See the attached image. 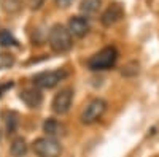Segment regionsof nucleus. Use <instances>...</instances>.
<instances>
[{
    "label": "nucleus",
    "instance_id": "nucleus-1",
    "mask_svg": "<svg viewBox=\"0 0 159 157\" xmlns=\"http://www.w3.org/2000/svg\"><path fill=\"white\" fill-rule=\"evenodd\" d=\"M48 43H49L51 49L57 52V54H64V52L70 51L73 46V38H72L69 27H65L62 24H54L49 29Z\"/></svg>",
    "mask_w": 159,
    "mask_h": 157
},
{
    "label": "nucleus",
    "instance_id": "nucleus-2",
    "mask_svg": "<svg viewBox=\"0 0 159 157\" xmlns=\"http://www.w3.org/2000/svg\"><path fill=\"white\" fill-rule=\"evenodd\" d=\"M118 60V51L115 46H105L88 59V68L91 72H103L115 67Z\"/></svg>",
    "mask_w": 159,
    "mask_h": 157
},
{
    "label": "nucleus",
    "instance_id": "nucleus-3",
    "mask_svg": "<svg viewBox=\"0 0 159 157\" xmlns=\"http://www.w3.org/2000/svg\"><path fill=\"white\" fill-rule=\"evenodd\" d=\"M105 111H107V102L103 98H92L84 105V108L80 113V122L84 125H91L97 122Z\"/></svg>",
    "mask_w": 159,
    "mask_h": 157
},
{
    "label": "nucleus",
    "instance_id": "nucleus-4",
    "mask_svg": "<svg viewBox=\"0 0 159 157\" xmlns=\"http://www.w3.org/2000/svg\"><path fill=\"white\" fill-rule=\"evenodd\" d=\"M32 151L37 157H59L62 146L52 137H40L32 143Z\"/></svg>",
    "mask_w": 159,
    "mask_h": 157
},
{
    "label": "nucleus",
    "instance_id": "nucleus-5",
    "mask_svg": "<svg viewBox=\"0 0 159 157\" xmlns=\"http://www.w3.org/2000/svg\"><path fill=\"white\" fill-rule=\"evenodd\" d=\"M67 70L64 68H56V70H49V72H42L34 76V86H37L38 89H52L56 87L64 78H67Z\"/></svg>",
    "mask_w": 159,
    "mask_h": 157
},
{
    "label": "nucleus",
    "instance_id": "nucleus-6",
    "mask_svg": "<svg viewBox=\"0 0 159 157\" xmlns=\"http://www.w3.org/2000/svg\"><path fill=\"white\" fill-rule=\"evenodd\" d=\"M72 102H73V89L72 87H64L54 95L52 103H51V108L56 114H65V113H69V110L72 107Z\"/></svg>",
    "mask_w": 159,
    "mask_h": 157
},
{
    "label": "nucleus",
    "instance_id": "nucleus-7",
    "mask_svg": "<svg viewBox=\"0 0 159 157\" xmlns=\"http://www.w3.org/2000/svg\"><path fill=\"white\" fill-rule=\"evenodd\" d=\"M19 100L29 108H38L43 102V94L37 86H32V87H25L21 90L19 94Z\"/></svg>",
    "mask_w": 159,
    "mask_h": 157
},
{
    "label": "nucleus",
    "instance_id": "nucleus-8",
    "mask_svg": "<svg viewBox=\"0 0 159 157\" xmlns=\"http://www.w3.org/2000/svg\"><path fill=\"white\" fill-rule=\"evenodd\" d=\"M123 18H124V8L119 3H110V7L102 13L100 22L105 27H110V25L116 24L118 21H121Z\"/></svg>",
    "mask_w": 159,
    "mask_h": 157
},
{
    "label": "nucleus",
    "instance_id": "nucleus-9",
    "mask_svg": "<svg viewBox=\"0 0 159 157\" xmlns=\"http://www.w3.org/2000/svg\"><path fill=\"white\" fill-rule=\"evenodd\" d=\"M89 29H91V24H89V19L86 16H73L69 21V30L73 37L83 38L88 35Z\"/></svg>",
    "mask_w": 159,
    "mask_h": 157
},
{
    "label": "nucleus",
    "instance_id": "nucleus-10",
    "mask_svg": "<svg viewBox=\"0 0 159 157\" xmlns=\"http://www.w3.org/2000/svg\"><path fill=\"white\" fill-rule=\"evenodd\" d=\"M64 125L54 119V117H48V119L43 122V132L46 133V137H52V138H56L59 135H64Z\"/></svg>",
    "mask_w": 159,
    "mask_h": 157
},
{
    "label": "nucleus",
    "instance_id": "nucleus-11",
    "mask_svg": "<svg viewBox=\"0 0 159 157\" xmlns=\"http://www.w3.org/2000/svg\"><path fill=\"white\" fill-rule=\"evenodd\" d=\"M25 152H27V143H25L24 138L18 137L11 141V145H10V154L11 155L22 157V155H25Z\"/></svg>",
    "mask_w": 159,
    "mask_h": 157
},
{
    "label": "nucleus",
    "instance_id": "nucleus-12",
    "mask_svg": "<svg viewBox=\"0 0 159 157\" xmlns=\"http://www.w3.org/2000/svg\"><path fill=\"white\" fill-rule=\"evenodd\" d=\"M99 8H100V0H81V3H80V11L84 16L96 15Z\"/></svg>",
    "mask_w": 159,
    "mask_h": 157
},
{
    "label": "nucleus",
    "instance_id": "nucleus-13",
    "mask_svg": "<svg viewBox=\"0 0 159 157\" xmlns=\"http://www.w3.org/2000/svg\"><path fill=\"white\" fill-rule=\"evenodd\" d=\"M18 127V114L16 113H7L3 119V129L8 135L15 133V130Z\"/></svg>",
    "mask_w": 159,
    "mask_h": 157
},
{
    "label": "nucleus",
    "instance_id": "nucleus-14",
    "mask_svg": "<svg viewBox=\"0 0 159 157\" xmlns=\"http://www.w3.org/2000/svg\"><path fill=\"white\" fill-rule=\"evenodd\" d=\"M24 5V0H2V8L8 15H15L19 13Z\"/></svg>",
    "mask_w": 159,
    "mask_h": 157
},
{
    "label": "nucleus",
    "instance_id": "nucleus-15",
    "mask_svg": "<svg viewBox=\"0 0 159 157\" xmlns=\"http://www.w3.org/2000/svg\"><path fill=\"white\" fill-rule=\"evenodd\" d=\"M18 41H16V38L13 37V33L7 29H2L0 30V46H3V48H8V46H16Z\"/></svg>",
    "mask_w": 159,
    "mask_h": 157
},
{
    "label": "nucleus",
    "instance_id": "nucleus-16",
    "mask_svg": "<svg viewBox=\"0 0 159 157\" xmlns=\"http://www.w3.org/2000/svg\"><path fill=\"white\" fill-rule=\"evenodd\" d=\"M139 72H140V63L134 60V62H129V63L124 65L123 70H121V75L126 76V78H132V76H137Z\"/></svg>",
    "mask_w": 159,
    "mask_h": 157
},
{
    "label": "nucleus",
    "instance_id": "nucleus-17",
    "mask_svg": "<svg viewBox=\"0 0 159 157\" xmlns=\"http://www.w3.org/2000/svg\"><path fill=\"white\" fill-rule=\"evenodd\" d=\"M15 56L10 52H0V68L2 70H8L15 65Z\"/></svg>",
    "mask_w": 159,
    "mask_h": 157
},
{
    "label": "nucleus",
    "instance_id": "nucleus-18",
    "mask_svg": "<svg viewBox=\"0 0 159 157\" xmlns=\"http://www.w3.org/2000/svg\"><path fill=\"white\" fill-rule=\"evenodd\" d=\"M27 2H29V8L32 11H37V10H40V8L43 7L45 0H27Z\"/></svg>",
    "mask_w": 159,
    "mask_h": 157
},
{
    "label": "nucleus",
    "instance_id": "nucleus-19",
    "mask_svg": "<svg viewBox=\"0 0 159 157\" xmlns=\"http://www.w3.org/2000/svg\"><path fill=\"white\" fill-rule=\"evenodd\" d=\"M75 0H56V5L59 8H69L70 5H73Z\"/></svg>",
    "mask_w": 159,
    "mask_h": 157
},
{
    "label": "nucleus",
    "instance_id": "nucleus-20",
    "mask_svg": "<svg viewBox=\"0 0 159 157\" xmlns=\"http://www.w3.org/2000/svg\"><path fill=\"white\" fill-rule=\"evenodd\" d=\"M13 84H15L13 81H7L5 84H2V86H0V95H3L7 89H11V87H13Z\"/></svg>",
    "mask_w": 159,
    "mask_h": 157
}]
</instances>
